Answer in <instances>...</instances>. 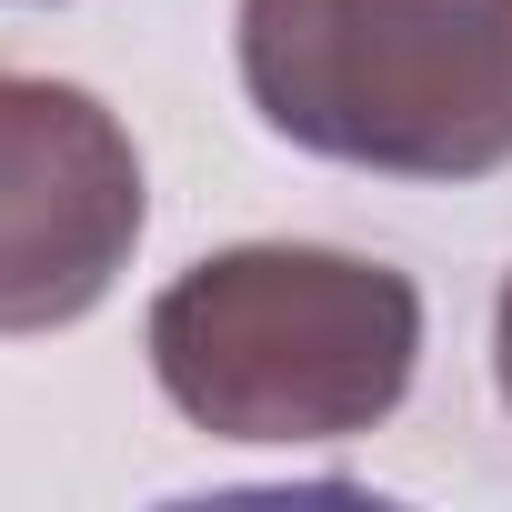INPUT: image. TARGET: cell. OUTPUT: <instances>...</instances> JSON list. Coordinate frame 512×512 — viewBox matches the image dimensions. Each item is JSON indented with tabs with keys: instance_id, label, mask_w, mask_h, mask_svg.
<instances>
[{
	"instance_id": "obj_3",
	"label": "cell",
	"mask_w": 512,
	"mask_h": 512,
	"mask_svg": "<svg viewBox=\"0 0 512 512\" xmlns=\"http://www.w3.org/2000/svg\"><path fill=\"white\" fill-rule=\"evenodd\" d=\"M151 221L141 151L81 81L0 71V332H71L131 272Z\"/></svg>"
},
{
	"instance_id": "obj_1",
	"label": "cell",
	"mask_w": 512,
	"mask_h": 512,
	"mask_svg": "<svg viewBox=\"0 0 512 512\" xmlns=\"http://www.w3.org/2000/svg\"><path fill=\"white\" fill-rule=\"evenodd\" d=\"M141 342L171 412L211 442H352L422 372V292L362 251L241 241L151 302Z\"/></svg>"
},
{
	"instance_id": "obj_4",
	"label": "cell",
	"mask_w": 512,
	"mask_h": 512,
	"mask_svg": "<svg viewBox=\"0 0 512 512\" xmlns=\"http://www.w3.org/2000/svg\"><path fill=\"white\" fill-rule=\"evenodd\" d=\"M492 382H502V402H512V282H502V302H492Z\"/></svg>"
},
{
	"instance_id": "obj_2",
	"label": "cell",
	"mask_w": 512,
	"mask_h": 512,
	"mask_svg": "<svg viewBox=\"0 0 512 512\" xmlns=\"http://www.w3.org/2000/svg\"><path fill=\"white\" fill-rule=\"evenodd\" d=\"M231 51L292 151L392 181L512 171V0H241Z\"/></svg>"
}]
</instances>
